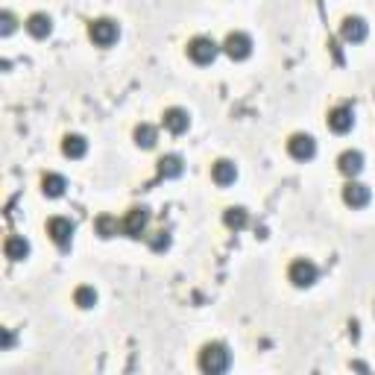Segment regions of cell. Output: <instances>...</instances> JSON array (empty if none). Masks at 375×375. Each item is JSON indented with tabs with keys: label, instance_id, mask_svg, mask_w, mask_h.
<instances>
[{
	"label": "cell",
	"instance_id": "6da1fadb",
	"mask_svg": "<svg viewBox=\"0 0 375 375\" xmlns=\"http://www.w3.org/2000/svg\"><path fill=\"white\" fill-rule=\"evenodd\" d=\"M232 364V355L223 343H205L200 349V369L208 372V375H217V372H226Z\"/></svg>",
	"mask_w": 375,
	"mask_h": 375
},
{
	"label": "cell",
	"instance_id": "7a4b0ae2",
	"mask_svg": "<svg viewBox=\"0 0 375 375\" xmlns=\"http://www.w3.org/2000/svg\"><path fill=\"white\" fill-rule=\"evenodd\" d=\"M118 36H121V29H118V24L111 21V18H94L88 24V39L97 47H111V44L118 41Z\"/></svg>",
	"mask_w": 375,
	"mask_h": 375
},
{
	"label": "cell",
	"instance_id": "3957f363",
	"mask_svg": "<svg viewBox=\"0 0 375 375\" xmlns=\"http://www.w3.org/2000/svg\"><path fill=\"white\" fill-rule=\"evenodd\" d=\"M220 47L214 44V39H208V36H193L188 44H185V53L191 62H197V64H208V62H214Z\"/></svg>",
	"mask_w": 375,
	"mask_h": 375
},
{
	"label": "cell",
	"instance_id": "277c9868",
	"mask_svg": "<svg viewBox=\"0 0 375 375\" xmlns=\"http://www.w3.org/2000/svg\"><path fill=\"white\" fill-rule=\"evenodd\" d=\"M317 275H320L317 264H314V261H308V258H296L287 267V279H290L293 287H311L317 282Z\"/></svg>",
	"mask_w": 375,
	"mask_h": 375
},
{
	"label": "cell",
	"instance_id": "5b68a950",
	"mask_svg": "<svg viewBox=\"0 0 375 375\" xmlns=\"http://www.w3.org/2000/svg\"><path fill=\"white\" fill-rule=\"evenodd\" d=\"M44 229L47 235H50V240L56 243L59 250H68L71 247V240H74V223L68 217H50L44 223Z\"/></svg>",
	"mask_w": 375,
	"mask_h": 375
},
{
	"label": "cell",
	"instance_id": "8992f818",
	"mask_svg": "<svg viewBox=\"0 0 375 375\" xmlns=\"http://www.w3.org/2000/svg\"><path fill=\"white\" fill-rule=\"evenodd\" d=\"M223 50H226V56L235 59V62L250 59V53H252V39L247 36V32H229V36H226V41H223Z\"/></svg>",
	"mask_w": 375,
	"mask_h": 375
},
{
	"label": "cell",
	"instance_id": "52a82bcc",
	"mask_svg": "<svg viewBox=\"0 0 375 375\" xmlns=\"http://www.w3.org/2000/svg\"><path fill=\"white\" fill-rule=\"evenodd\" d=\"M146 223H150V211H146L144 205L129 208V211H126V217L121 220L123 235H129V238H141L144 229H146Z\"/></svg>",
	"mask_w": 375,
	"mask_h": 375
},
{
	"label": "cell",
	"instance_id": "ba28073f",
	"mask_svg": "<svg viewBox=\"0 0 375 375\" xmlns=\"http://www.w3.org/2000/svg\"><path fill=\"white\" fill-rule=\"evenodd\" d=\"M287 153L296 161H308V158H314V153H317V141L311 135H305V132H296V135L287 138Z\"/></svg>",
	"mask_w": 375,
	"mask_h": 375
},
{
	"label": "cell",
	"instance_id": "9c48e42d",
	"mask_svg": "<svg viewBox=\"0 0 375 375\" xmlns=\"http://www.w3.org/2000/svg\"><path fill=\"white\" fill-rule=\"evenodd\" d=\"M329 129L332 132H337V135H343V132H349L352 129V123H355V115H352V109L346 106V103H340V106H334V109H329Z\"/></svg>",
	"mask_w": 375,
	"mask_h": 375
},
{
	"label": "cell",
	"instance_id": "30bf717a",
	"mask_svg": "<svg viewBox=\"0 0 375 375\" xmlns=\"http://www.w3.org/2000/svg\"><path fill=\"white\" fill-rule=\"evenodd\" d=\"M367 21L364 18H357V15H349V18H343V24H340V36H343V41L349 44H361L367 39Z\"/></svg>",
	"mask_w": 375,
	"mask_h": 375
},
{
	"label": "cell",
	"instance_id": "8fae6325",
	"mask_svg": "<svg viewBox=\"0 0 375 375\" xmlns=\"http://www.w3.org/2000/svg\"><path fill=\"white\" fill-rule=\"evenodd\" d=\"M161 123H165V129H168V132L179 135V132H185V129H188L191 118H188V111H185V109L170 106V109H165V115H161Z\"/></svg>",
	"mask_w": 375,
	"mask_h": 375
},
{
	"label": "cell",
	"instance_id": "7c38bea8",
	"mask_svg": "<svg viewBox=\"0 0 375 375\" xmlns=\"http://www.w3.org/2000/svg\"><path fill=\"white\" fill-rule=\"evenodd\" d=\"M343 203L352 205V208H364L369 203V188L364 182H355V179H349V182L343 185Z\"/></svg>",
	"mask_w": 375,
	"mask_h": 375
},
{
	"label": "cell",
	"instance_id": "4fadbf2b",
	"mask_svg": "<svg viewBox=\"0 0 375 375\" xmlns=\"http://www.w3.org/2000/svg\"><path fill=\"white\" fill-rule=\"evenodd\" d=\"M24 27H27V32L32 39H47L50 36V29H53V21H50V15L47 12H32Z\"/></svg>",
	"mask_w": 375,
	"mask_h": 375
},
{
	"label": "cell",
	"instance_id": "5bb4252c",
	"mask_svg": "<svg viewBox=\"0 0 375 375\" xmlns=\"http://www.w3.org/2000/svg\"><path fill=\"white\" fill-rule=\"evenodd\" d=\"M211 179H214L217 185H232L235 179H238L235 161H229V158H217L214 165H211Z\"/></svg>",
	"mask_w": 375,
	"mask_h": 375
},
{
	"label": "cell",
	"instance_id": "9a60e30c",
	"mask_svg": "<svg viewBox=\"0 0 375 375\" xmlns=\"http://www.w3.org/2000/svg\"><path fill=\"white\" fill-rule=\"evenodd\" d=\"M337 170L343 173V176H357V173L364 170V156L357 153V150L340 153V158H337Z\"/></svg>",
	"mask_w": 375,
	"mask_h": 375
},
{
	"label": "cell",
	"instance_id": "2e32d148",
	"mask_svg": "<svg viewBox=\"0 0 375 375\" xmlns=\"http://www.w3.org/2000/svg\"><path fill=\"white\" fill-rule=\"evenodd\" d=\"M223 223H226V229H232V232L247 229V223H250V211H247V208H240V205L226 208V211H223Z\"/></svg>",
	"mask_w": 375,
	"mask_h": 375
},
{
	"label": "cell",
	"instance_id": "e0dca14e",
	"mask_svg": "<svg viewBox=\"0 0 375 375\" xmlns=\"http://www.w3.org/2000/svg\"><path fill=\"white\" fill-rule=\"evenodd\" d=\"M4 252H6L9 261H24L29 255V243H27L24 235H9L6 243H4Z\"/></svg>",
	"mask_w": 375,
	"mask_h": 375
},
{
	"label": "cell",
	"instance_id": "ac0fdd59",
	"mask_svg": "<svg viewBox=\"0 0 375 375\" xmlns=\"http://www.w3.org/2000/svg\"><path fill=\"white\" fill-rule=\"evenodd\" d=\"M62 153L68 156V158H83L86 153H88V141L83 138V135H64L62 138Z\"/></svg>",
	"mask_w": 375,
	"mask_h": 375
},
{
	"label": "cell",
	"instance_id": "d6986e66",
	"mask_svg": "<svg viewBox=\"0 0 375 375\" xmlns=\"http://www.w3.org/2000/svg\"><path fill=\"white\" fill-rule=\"evenodd\" d=\"M64 188H68V182H64V176L62 173H44L41 176V191H44V197H62Z\"/></svg>",
	"mask_w": 375,
	"mask_h": 375
},
{
	"label": "cell",
	"instance_id": "ffe728a7",
	"mask_svg": "<svg viewBox=\"0 0 375 375\" xmlns=\"http://www.w3.org/2000/svg\"><path fill=\"white\" fill-rule=\"evenodd\" d=\"M182 158H179L176 153H170V156H161L158 158V176L161 179H176V176H182Z\"/></svg>",
	"mask_w": 375,
	"mask_h": 375
},
{
	"label": "cell",
	"instance_id": "44dd1931",
	"mask_svg": "<svg viewBox=\"0 0 375 375\" xmlns=\"http://www.w3.org/2000/svg\"><path fill=\"white\" fill-rule=\"evenodd\" d=\"M94 232L100 235V238H115L118 232H123V226L118 223V217H111V214H100L94 220Z\"/></svg>",
	"mask_w": 375,
	"mask_h": 375
},
{
	"label": "cell",
	"instance_id": "7402d4cb",
	"mask_svg": "<svg viewBox=\"0 0 375 375\" xmlns=\"http://www.w3.org/2000/svg\"><path fill=\"white\" fill-rule=\"evenodd\" d=\"M132 135H135V144H138V146H144V150H150V146H156V138H158L156 126H150V123H138Z\"/></svg>",
	"mask_w": 375,
	"mask_h": 375
},
{
	"label": "cell",
	"instance_id": "603a6c76",
	"mask_svg": "<svg viewBox=\"0 0 375 375\" xmlns=\"http://www.w3.org/2000/svg\"><path fill=\"white\" fill-rule=\"evenodd\" d=\"M74 302L83 308V311H88V308H94L97 305V290L94 287H88V285H83V287H76L74 290Z\"/></svg>",
	"mask_w": 375,
	"mask_h": 375
},
{
	"label": "cell",
	"instance_id": "cb8c5ba5",
	"mask_svg": "<svg viewBox=\"0 0 375 375\" xmlns=\"http://www.w3.org/2000/svg\"><path fill=\"white\" fill-rule=\"evenodd\" d=\"M150 247H153L156 252L168 250V247H170V235H168V232H153V235H150Z\"/></svg>",
	"mask_w": 375,
	"mask_h": 375
},
{
	"label": "cell",
	"instance_id": "d4e9b609",
	"mask_svg": "<svg viewBox=\"0 0 375 375\" xmlns=\"http://www.w3.org/2000/svg\"><path fill=\"white\" fill-rule=\"evenodd\" d=\"M15 24H18V21H15L12 12H0V32H4V36H12V32H15Z\"/></svg>",
	"mask_w": 375,
	"mask_h": 375
},
{
	"label": "cell",
	"instance_id": "484cf974",
	"mask_svg": "<svg viewBox=\"0 0 375 375\" xmlns=\"http://www.w3.org/2000/svg\"><path fill=\"white\" fill-rule=\"evenodd\" d=\"M12 343H15V334L9 329H4V337H0V349H12Z\"/></svg>",
	"mask_w": 375,
	"mask_h": 375
}]
</instances>
